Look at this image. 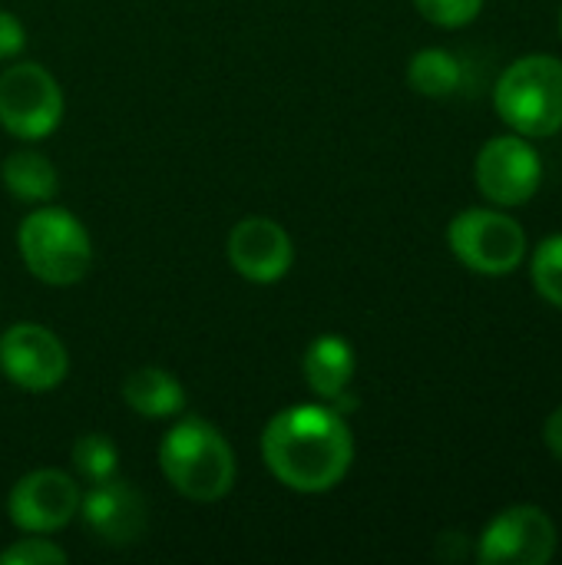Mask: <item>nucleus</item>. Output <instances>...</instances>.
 Returning <instances> with one entry per match:
<instances>
[{
  "instance_id": "16",
  "label": "nucleus",
  "mask_w": 562,
  "mask_h": 565,
  "mask_svg": "<svg viewBox=\"0 0 562 565\" xmlns=\"http://www.w3.org/2000/svg\"><path fill=\"white\" fill-rule=\"evenodd\" d=\"M460 79H464V66L454 53L447 50H421L411 56V66H407V83L411 89H417L421 96H431V99H441V96H450L460 89Z\"/></svg>"
},
{
  "instance_id": "7",
  "label": "nucleus",
  "mask_w": 562,
  "mask_h": 565,
  "mask_svg": "<svg viewBox=\"0 0 562 565\" xmlns=\"http://www.w3.org/2000/svg\"><path fill=\"white\" fill-rule=\"evenodd\" d=\"M0 371L3 377L30 394H46L63 384L70 358L63 341L33 321L10 324L0 338Z\"/></svg>"
},
{
  "instance_id": "23",
  "label": "nucleus",
  "mask_w": 562,
  "mask_h": 565,
  "mask_svg": "<svg viewBox=\"0 0 562 565\" xmlns=\"http://www.w3.org/2000/svg\"><path fill=\"white\" fill-rule=\"evenodd\" d=\"M560 33H562V10H560Z\"/></svg>"
},
{
  "instance_id": "22",
  "label": "nucleus",
  "mask_w": 562,
  "mask_h": 565,
  "mask_svg": "<svg viewBox=\"0 0 562 565\" xmlns=\"http://www.w3.org/2000/svg\"><path fill=\"white\" fill-rule=\"evenodd\" d=\"M543 440H547V447L553 450V457L562 460V407H556V411L550 414V420H547V427H543Z\"/></svg>"
},
{
  "instance_id": "9",
  "label": "nucleus",
  "mask_w": 562,
  "mask_h": 565,
  "mask_svg": "<svg viewBox=\"0 0 562 565\" xmlns=\"http://www.w3.org/2000/svg\"><path fill=\"white\" fill-rule=\"evenodd\" d=\"M556 553V526L540 507L503 510L480 536L484 565H547Z\"/></svg>"
},
{
  "instance_id": "6",
  "label": "nucleus",
  "mask_w": 562,
  "mask_h": 565,
  "mask_svg": "<svg viewBox=\"0 0 562 565\" xmlns=\"http://www.w3.org/2000/svg\"><path fill=\"white\" fill-rule=\"evenodd\" d=\"M450 252L477 275H510L527 255L520 222L490 209H467L447 228Z\"/></svg>"
},
{
  "instance_id": "18",
  "label": "nucleus",
  "mask_w": 562,
  "mask_h": 565,
  "mask_svg": "<svg viewBox=\"0 0 562 565\" xmlns=\"http://www.w3.org/2000/svg\"><path fill=\"white\" fill-rule=\"evenodd\" d=\"M533 285L543 295V301L562 308V235L540 242L533 255Z\"/></svg>"
},
{
  "instance_id": "15",
  "label": "nucleus",
  "mask_w": 562,
  "mask_h": 565,
  "mask_svg": "<svg viewBox=\"0 0 562 565\" xmlns=\"http://www.w3.org/2000/svg\"><path fill=\"white\" fill-rule=\"evenodd\" d=\"M0 179L7 185V192L20 202H30V205H43L56 195V169L53 162L36 152V149H17L3 159L0 166Z\"/></svg>"
},
{
  "instance_id": "1",
  "label": "nucleus",
  "mask_w": 562,
  "mask_h": 565,
  "mask_svg": "<svg viewBox=\"0 0 562 565\" xmlns=\"http://www.w3.org/2000/svg\"><path fill=\"white\" fill-rule=\"evenodd\" d=\"M262 460L282 487L295 493H328L351 470L354 437L344 414L335 407L295 404L265 424Z\"/></svg>"
},
{
  "instance_id": "12",
  "label": "nucleus",
  "mask_w": 562,
  "mask_h": 565,
  "mask_svg": "<svg viewBox=\"0 0 562 565\" xmlns=\"http://www.w3.org/2000/svg\"><path fill=\"white\" fill-rule=\"evenodd\" d=\"M79 513H83V523L89 526V533L99 543L116 546V550L139 543L146 536V523H149L146 497L119 477L89 483V490L79 500Z\"/></svg>"
},
{
  "instance_id": "3",
  "label": "nucleus",
  "mask_w": 562,
  "mask_h": 565,
  "mask_svg": "<svg viewBox=\"0 0 562 565\" xmlns=\"http://www.w3.org/2000/svg\"><path fill=\"white\" fill-rule=\"evenodd\" d=\"M17 248L26 271L53 288L83 281L93 265V242L86 225L73 212L46 202L20 222Z\"/></svg>"
},
{
  "instance_id": "10",
  "label": "nucleus",
  "mask_w": 562,
  "mask_h": 565,
  "mask_svg": "<svg viewBox=\"0 0 562 565\" xmlns=\"http://www.w3.org/2000/svg\"><path fill=\"white\" fill-rule=\"evenodd\" d=\"M543 179L540 156L520 136L490 139L477 156V185L497 205H523L537 195Z\"/></svg>"
},
{
  "instance_id": "19",
  "label": "nucleus",
  "mask_w": 562,
  "mask_h": 565,
  "mask_svg": "<svg viewBox=\"0 0 562 565\" xmlns=\"http://www.w3.org/2000/svg\"><path fill=\"white\" fill-rule=\"evenodd\" d=\"M66 553L50 543L40 533H26V540H17L13 546H7L0 553V565H63Z\"/></svg>"
},
{
  "instance_id": "14",
  "label": "nucleus",
  "mask_w": 562,
  "mask_h": 565,
  "mask_svg": "<svg viewBox=\"0 0 562 565\" xmlns=\"http://www.w3.org/2000/svg\"><path fill=\"white\" fill-rule=\"evenodd\" d=\"M123 401L132 414L149 417V420H166L182 414L185 407V387L179 384L176 374L162 367H139L126 374L123 381Z\"/></svg>"
},
{
  "instance_id": "5",
  "label": "nucleus",
  "mask_w": 562,
  "mask_h": 565,
  "mask_svg": "<svg viewBox=\"0 0 562 565\" xmlns=\"http://www.w3.org/2000/svg\"><path fill=\"white\" fill-rule=\"evenodd\" d=\"M63 119V89L40 63H10L0 73V126L17 139H43Z\"/></svg>"
},
{
  "instance_id": "8",
  "label": "nucleus",
  "mask_w": 562,
  "mask_h": 565,
  "mask_svg": "<svg viewBox=\"0 0 562 565\" xmlns=\"http://www.w3.org/2000/svg\"><path fill=\"white\" fill-rule=\"evenodd\" d=\"M79 500H83V493L70 473L43 467L13 483L7 513L17 530L50 536V533L63 530L79 513Z\"/></svg>"
},
{
  "instance_id": "17",
  "label": "nucleus",
  "mask_w": 562,
  "mask_h": 565,
  "mask_svg": "<svg viewBox=\"0 0 562 565\" xmlns=\"http://www.w3.org/2000/svg\"><path fill=\"white\" fill-rule=\"evenodd\" d=\"M70 460H73V470L86 483H103V480H113L119 473V450L103 434H83V437H76Z\"/></svg>"
},
{
  "instance_id": "13",
  "label": "nucleus",
  "mask_w": 562,
  "mask_h": 565,
  "mask_svg": "<svg viewBox=\"0 0 562 565\" xmlns=\"http://www.w3.org/2000/svg\"><path fill=\"white\" fill-rule=\"evenodd\" d=\"M305 381L321 401H335L351 387L354 377V351L344 338L338 334H321L308 344L305 351Z\"/></svg>"
},
{
  "instance_id": "2",
  "label": "nucleus",
  "mask_w": 562,
  "mask_h": 565,
  "mask_svg": "<svg viewBox=\"0 0 562 565\" xmlns=\"http://www.w3.org/2000/svg\"><path fill=\"white\" fill-rule=\"evenodd\" d=\"M159 470L169 487L192 503H215L235 487V454L219 427L182 417L159 444Z\"/></svg>"
},
{
  "instance_id": "21",
  "label": "nucleus",
  "mask_w": 562,
  "mask_h": 565,
  "mask_svg": "<svg viewBox=\"0 0 562 565\" xmlns=\"http://www.w3.org/2000/svg\"><path fill=\"white\" fill-rule=\"evenodd\" d=\"M23 43H26L23 23H20L10 10H0V60H13V56H20Z\"/></svg>"
},
{
  "instance_id": "11",
  "label": "nucleus",
  "mask_w": 562,
  "mask_h": 565,
  "mask_svg": "<svg viewBox=\"0 0 562 565\" xmlns=\"http://www.w3.org/2000/svg\"><path fill=\"white\" fill-rule=\"evenodd\" d=\"M229 262L252 285H275L291 271V235L268 215H248L229 232Z\"/></svg>"
},
{
  "instance_id": "20",
  "label": "nucleus",
  "mask_w": 562,
  "mask_h": 565,
  "mask_svg": "<svg viewBox=\"0 0 562 565\" xmlns=\"http://www.w3.org/2000/svg\"><path fill=\"white\" fill-rule=\"evenodd\" d=\"M414 3L437 26H464L484 7V0H414Z\"/></svg>"
},
{
  "instance_id": "4",
  "label": "nucleus",
  "mask_w": 562,
  "mask_h": 565,
  "mask_svg": "<svg viewBox=\"0 0 562 565\" xmlns=\"http://www.w3.org/2000/svg\"><path fill=\"white\" fill-rule=\"evenodd\" d=\"M500 119L520 136H553L562 129V60L533 53L503 70L494 89Z\"/></svg>"
}]
</instances>
